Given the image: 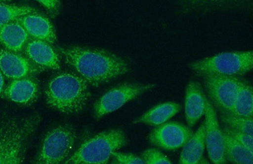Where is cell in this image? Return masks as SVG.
Wrapping results in <instances>:
<instances>
[{"label": "cell", "mask_w": 253, "mask_h": 164, "mask_svg": "<svg viewBox=\"0 0 253 164\" xmlns=\"http://www.w3.org/2000/svg\"><path fill=\"white\" fill-rule=\"evenodd\" d=\"M40 85L33 76L13 80L4 89L2 96L21 105L35 104L39 98Z\"/></svg>", "instance_id": "7c38bea8"}, {"label": "cell", "mask_w": 253, "mask_h": 164, "mask_svg": "<svg viewBox=\"0 0 253 164\" xmlns=\"http://www.w3.org/2000/svg\"><path fill=\"white\" fill-rule=\"evenodd\" d=\"M38 3L46 9L47 12L51 18H55L59 14L60 0H36Z\"/></svg>", "instance_id": "4316f807"}, {"label": "cell", "mask_w": 253, "mask_h": 164, "mask_svg": "<svg viewBox=\"0 0 253 164\" xmlns=\"http://www.w3.org/2000/svg\"><path fill=\"white\" fill-rule=\"evenodd\" d=\"M38 12L31 6L8 3H0V27L14 22L20 17Z\"/></svg>", "instance_id": "44dd1931"}, {"label": "cell", "mask_w": 253, "mask_h": 164, "mask_svg": "<svg viewBox=\"0 0 253 164\" xmlns=\"http://www.w3.org/2000/svg\"><path fill=\"white\" fill-rule=\"evenodd\" d=\"M24 51L25 56L38 66L52 69L60 68L59 55L48 42L31 39Z\"/></svg>", "instance_id": "4fadbf2b"}, {"label": "cell", "mask_w": 253, "mask_h": 164, "mask_svg": "<svg viewBox=\"0 0 253 164\" xmlns=\"http://www.w3.org/2000/svg\"><path fill=\"white\" fill-rule=\"evenodd\" d=\"M205 143L209 159L214 164H227L225 157L223 132L219 126L215 110L206 97Z\"/></svg>", "instance_id": "30bf717a"}, {"label": "cell", "mask_w": 253, "mask_h": 164, "mask_svg": "<svg viewBox=\"0 0 253 164\" xmlns=\"http://www.w3.org/2000/svg\"><path fill=\"white\" fill-rule=\"evenodd\" d=\"M40 116L11 118L0 124V164H20L26 159L28 141L37 130Z\"/></svg>", "instance_id": "3957f363"}, {"label": "cell", "mask_w": 253, "mask_h": 164, "mask_svg": "<svg viewBox=\"0 0 253 164\" xmlns=\"http://www.w3.org/2000/svg\"><path fill=\"white\" fill-rule=\"evenodd\" d=\"M194 132L191 128L178 122L165 123L151 132V145L162 149L174 150L184 147Z\"/></svg>", "instance_id": "9c48e42d"}, {"label": "cell", "mask_w": 253, "mask_h": 164, "mask_svg": "<svg viewBox=\"0 0 253 164\" xmlns=\"http://www.w3.org/2000/svg\"><path fill=\"white\" fill-rule=\"evenodd\" d=\"M220 111V120L224 126L253 136V119L237 116L232 112Z\"/></svg>", "instance_id": "7402d4cb"}, {"label": "cell", "mask_w": 253, "mask_h": 164, "mask_svg": "<svg viewBox=\"0 0 253 164\" xmlns=\"http://www.w3.org/2000/svg\"><path fill=\"white\" fill-rule=\"evenodd\" d=\"M223 136L227 162L236 164H253V152L223 132Z\"/></svg>", "instance_id": "d6986e66"}, {"label": "cell", "mask_w": 253, "mask_h": 164, "mask_svg": "<svg viewBox=\"0 0 253 164\" xmlns=\"http://www.w3.org/2000/svg\"><path fill=\"white\" fill-rule=\"evenodd\" d=\"M59 50L65 63L92 86L107 84L129 70L125 60L103 49L72 46Z\"/></svg>", "instance_id": "6da1fadb"}, {"label": "cell", "mask_w": 253, "mask_h": 164, "mask_svg": "<svg viewBox=\"0 0 253 164\" xmlns=\"http://www.w3.org/2000/svg\"><path fill=\"white\" fill-rule=\"evenodd\" d=\"M23 27L31 39L53 44L56 40L55 28L49 19L39 13L24 15L16 20Z\"/></svg>", "instance_id": "5bb4252c"}, {"label": "cell", "mask_w": 253, "mask_h": 164, "mask_svg": "<svg viewBox=\"0 0 253 164\" xmlns=\"http://www.w3.org/2000/svg\"><path fill=\"white\" fill-rule=\"evenodd\" d=\"M126 138L123 130H108L85 140L65 162L67 164H106L113 153L126 145Z\"/></svg>", "instance_id": "277c9868"}, {"label": "cell", "mask_w": 253, "mask_h": 164, "mask_svg": "<svg viewBox=\"0 0 253 164\" xmlns=\"http://www.w3.org/2000/svg\"><path fill=\"white\" fill-rule=\"evenodd\" d=\"M3 74L2 73L1 70H0V95L2 94L3 91V87L4 84V80Z\"/></svg>", "instance_id": "83f0119b"}, {"label": "cell", "mask_w": 253, "mask_h": 164, "mask_svg": "<svg viewBox=\"0 0 253 164\" xmlns=\"http://www.w3.org/2000/svg\"><path fill=\"white\" fill-rule=\"evenodd\" d=\"M155 87V84H125L110 89L95 102V119L99 120L117 111Z\"/></svg>", "instance_id": "52a82bcc"}, {"label": "cell", "mask_w": 253, "mask_h": 164, "mask_svg": "<svg viewBox=\"0 0 253 164\" xmlns=\"http://www.w3.org/2000/svg\"><path fill=\"white\" fill-rule=\"evenodd\" d=\"M115 164H144L145 162L142 160L141 157L135 156L134 154H123L115 152L113 153L112 156Z\"/></svg>", "instance_id": "484cf974"}, {"label": "cell", "mask_w": 253, "mask_h": 164, "mask_svg": "<svg viewBox=\"0 0 253 164\" xmlns=\"http://www.w3.org/2000/svg\"><path fill=\"white\" fill-rule=\"evenodd\" d=\"M44 69L20 53L0 49V70L6 78L16 80L29 77Z\"/></svg>", "instance_id": "8fae6325"}, {"label": "cell", "mask_w": 253, "mask_h": 164, "mask_svg": "<svg viewBox=\"0 0 253 164\" xmlns=\"http://www.w3.org/2000/svg\"><path fill=\"white\" fill-rule=\"evenodd\" d=\"M182 6L192 10L213 7L232 3L237 0H174Z\"/></svg>", "instance_id": "603a6c76"}, {"label": "cell", "mask_w": 253, "mask_h": 164, "mask_svg": "<svg viewBox=\"0 0 253 164\" xmlns=\"http://www.w3.org/2000/svg\"><path fill=\"white\" fill-rule=\"evenodd\" d=\"M181 109L180 105L174 102L158 104L133 121L134 124H142L158 127L166 123Z\"/></svg>", "instance_id": "ac0fdd59"}, {"label": "cell", "mask_w": 253, "mask_h": 164, "mask_svg": "<svg viewBox=\"0 0 253 164\" xmlns=\"http://www.w3.org/2000/svg\"><path fill=\"white\" fill-rule=\"evenodd\" d=\"M12 1V0H0V3H8Z\"/></svg>", "instance_id": "f1b7e54d"}, {"label": "cell", "mask_w": 253, "mask_h": 164, "mask_svg": "<svg viewBox=\"0 0 253 164\" xmlns=\"http://www.w3.org/2000/svg\"><path fill=\"white\" fill-rule=\"evenodd\" d=\"M45 96L49 108L68 115L78 114L86 106L88 84L77 74L58 73L49 81Z\"/></svg>", "instance_id": "7a4b0ae2"}, {"label": "cell", "mask_w": 253, "mask_h": 164, "mask_svg": "<svg viewBox=\"0 0 253 164\" xmlns=\"http://www.w3.org/2000/svg\"><path fill=\"white\" fill-rule=\"evenodd\" d=\"M142 160L146 164H171V162L166 155L156 148H149L141 154Z\"/></svg>", "instance_id": "cb8c5ba5"}, {"label": "cell", "mask_w": 253, "mask_h": 164, "mask_svg": "<svg viewBox=\"0 0 253 164\" xmlns=\"http://www.w3.org/2000/svg\"><path fill=\"white\" fill-rule=\"evenodd\" d=\"M206 96L198 82L191 81L187 85L185 98V114L187 125L193 127L205 115Z\"/></svg>", "instance_id": "9a60e30c"}, {"label": "cell", "mask_w": 253, "mask_h": 164, "mask_svg": "<svg viewBox=\"0 0 253 164\" xmlns=\"http://www.w3.org/2000/svg\"><path fill=\"white\" fill-rule=\"evenodd\" d=\"M77 140L74 128L60 125L45 134L36 164H59L67 160Z\"/></svg>", "instance_id": "8992f818"}, {"label": "cell", "mask_w": 253, "mask_h": 164, "mask_svg": "<svg viewBox=\"0 0 253 164\" xmlns=\"http://www.w3.org/2000/svg\"><path fill=\"white\" fill-rule=\"evenodd\" d=\"M206 128L205 121L195 133L183 147L178 163L180 164H198L203 162V153L205 147Z\"/></svg>", "instance_id": "e0dca14e"}, {"label": "cell", "mask_w": 253, "mask_h": 164, "mask_svg": "<svg viewBox=\"0 0 253 164\" xmlns=\"http://www.w3.org/2000/svg\"><path fill=\"white\" fill-rule=\"evenodd\" d=\"M31 39L23 27L16 20L0 27V44L6 50L21 53Z\"/></svg>", "instance_id": "2e32d148"}, {"label": "cell", "mask_w": 253, "mask_h": 164, "mask_svg": "<svg viewBox=\"0 0 253 164\" xmlns=\"http://www.w3.org/2000/svg\"><path fill=\"white\" fill-rule=\"evenodd\" d=\"M222 131L228 135L231 136L235 140L238 141L241 144L245 146L251 152H253V136L237 130L232 129L229 127H223Z\"/></svg>", "instance_id": "d4e9b609"}, {"label": "cell", "mask_w": 253, "mask_h": 164, "mask_svg": "<svg viewBox=\"0 0 253 164\" xmlns=\"http://www.w3.org/2000/svg\"><path fill=\"white\" fill-rule=\"evenodd\" d=\"M197 75L243 76L253 68L252 51H233L218 54L196 61L189 65Z\"/></svg>", "instance_id": "5b68a950"}, {"label": "cell", "mask_w": 253, "mask_h": 164, "mask_svg": "<svg viewBox=\"0 0 253 164\" xmlns=\"http://www.w3.org/2000/svg\"><path fill=\"white\" fill-rule=\"evenodd\" d=\"M231 112L237 116L253 118V87L246 81L243 80L239 87Z\"/></svg>", "instance_id": "ffe728a7"}, {"label": "cell", "mask_w": 253, "mask_h": 164, "mask_svg": "<svg viewBox=\"0 0 253 164\" xmlns=\"http://www.w3.org/2000/svg\"><path fill=\"white\" fill-rule=\"evenodd\" d=\"M203 78L208 95L218 111L231 112L243 80L234 76L211 75Z\"/></svg>", "instance_id": "ba28073f"}]
</instances>
